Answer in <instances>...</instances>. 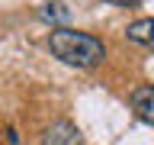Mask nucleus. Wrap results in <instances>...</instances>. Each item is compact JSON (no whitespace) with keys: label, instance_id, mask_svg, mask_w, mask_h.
I'll return each instance as SVG.
<instances>
[{"label":"nucleus","instance_id":"obj_1","mask_svg":"<svg viewBox=\"0 0 154 145\" xmlns=\"http://www.w3.org/2000/svg\"><path fill=\"white\" fill-rule=\"evenodd\" d=\"M48 52L71 68H96L106 58L103 39L80 32V29H71V26H58L48 32Z\"/></svg>","mask_w":154,"mask_h":145},{"label":"nucleus","instance_id":"obj_2","mask_svg":"<svg viewBox=\"0 0 154 145\" xmlns=\"http://www.w3.org/2000/svg\"><path fill=\"white\" fill-rule=\"evenodd\" d=\"M42 145H84V135L71 119H55L42 132Z\"/></svg>","mask_w":154,"mask_h":145},{"label":"nucleus","instance_id":"obj_3","mask_svg":"<svg viewBox=\"0 0 154 145\" xmlns=\"http://www.w3.org/2000/svg\"><path fill=\"white\" fill-rule=\"evenodd\" d=\"M128 103H132L135 116L141 119V123L154 126V84H138L128 94Z\"/></svg>","mask_w":154,"mask_h":145},{"label":"nucleus","instance_id":"obj_4","mask_svg":"<svg viewBox=\"0 0 154 145\" xmlns=\"http://www.w3.org/2000/svg\"><path fill=\"white\" fill-rule=\"evenodd\" d=\"M125 39H128V42H135V45L154 48V16H144V19H135V23H128V29H125Z\"/></svg>","mask_w":154,"mask_h":145},{"label":"nucleus","instance_id":"obj_5","mask_svg":"<svg viewBox=\"0 0 154 145\" xmlns=\"http://www.w3.org/2000/svg\"><path fill=\"white\" fill-rule=\"evenodd\" d=\"M38 16L58 29V26H67V23H71V7H67L64 0H48V3L38 7Z\"/></svg>","mask_w":154,"mask_h":145},{"label":"nucleus","instance_id":"obj_6","mask_svg":"<svg viewBox=\"0 0 154 145\" xmlns=\"http://www.w3.org/2000/svg\"><path fill=\"white\" fill-rule=\"evenodd\" d=\"M109 3H122V7H128V3H135V0H109Z\"/></svg>","mask_w":154,"mask_h":145}]
</instances>
